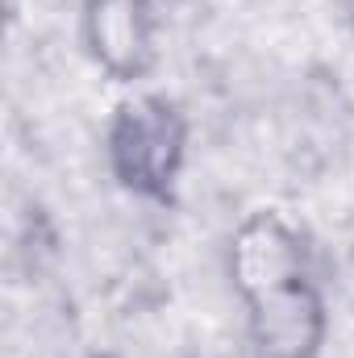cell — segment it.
<instances>
[{"label":"cell","mask_w":354,"mask_h":358,"mask_svg":"<svg viewBox=\"0 0 354 358\" xmlns=\"http://www.w3.org/2000/svg\"><path fill=\"white\" fill-rule=\"evenodd\" d=\"M187 159V121L176 100L142 92L117 104L108 125V163L121 187L146 200H171Z\"/></svg>","instance_id":"2"},{"label":"cell","mask_w":354,"mask_h":358,"mask_svg":"<svg viewBox=\"0 0 354 358\" xmlns=\"http://www.w3.org/2000/svg\"><path fill=\"white\" fill-rule=\"evenodd\" d=\"M229 275L259 355L317 358L325 342V300L313 283L300 234L279 213H255L234 229Z\"/></svg>","instance_id":"1"},{"label":"cell","mask_w":354,"mask_h":358,"mask_svg":"<svg viewBox=\"0 0 354 358\" xmlns=\"http://www.w3.org/2000/svg\"><path fill=\"white\" fill-rule=\"evenodd\" d=\"M84 42L88 55L113 80H142L155 63L150 0H88Z\"/></svg>","instance_id":"3"}]
</instances>
